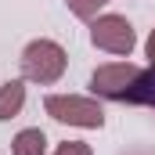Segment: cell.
<instances>
[{"instance_id": "cell-1", "label": "cell", "mask_w": 155, "mask_h": 155, "mask_svg": "<svg viewBox=\"0 0 155 155\" xmlns=\"http://www.w3.org/2000/svg\"><path fill=\"white\" fill-rule=\"evenodd\" d=\"M22 72H25V79H33L40 87L58 83L65 72V51L54 40H33L22 51Z\"/></svg>"}, {"instance_id": "cell-2", "label": "cell", "mask_w": 155, "mask_h": 155, "mask_svg": "<svg viewBox=\"0 0 155 155\" xmlns=\"http://www.w3.org/2000/svg\"><path fill=\"white\" fill-rule=\"evenodd\" d=\"M47 116L58 119V123H69V126H87V130H97L105 126V108L90 97H76V94H51L43 101Z\"/></svg>"}, {"instance_id": "cell-3", "label": "cell", "mask_w": 155, "mask_h": 155, "mask_svg": "<svg viewBox=\"0 0 155 155\" xmlns=\"http://www.w3.org/2000/svg\"><path fill=\"white\" fill-rule=\"evenodd\" d=\"M90 40H94V47H101L108 54H130L134 43H137L134 25L123 15H101V18H94L90 22Z\"/></svg>"}, {"instance_id": "cell-4", "label": "cell", "mask_w": 155, "mask_h": 155, "mask_svg": "<svg viewBox=\"0 0 155 155\" xmlns=\"http://www.w3.org/2000/svg\"><path fill=\"white\" fill-rule=\"evenodd\" d=\"M137 65H101L94 76H90V90L94 94H101V97H112V101H119L123 94H126V87L137 79Z\"/></svg>"}, {"instance_id": "cell-5", "label": "cell", "mask_w": 155, "mask_h": 155, "mask_svg": "<svg viewBox=\"0 0 155 155\" xmlns=\"http://www.w3.org/2000/svg\"><path fill=\"white\" fill-rule=\"evenodd\" d=\"M126 105H144V108H155V65L152 69H141L137 79L126 87V94L119 97Z\"/></svg>"}, {"instance_id": "cell-6", "label": "cell", "mask_w": 155, "mask_h": 155, "mask_svg": "<svg viewBox=\"0 0 155 155\" xmlns=\"http://www.w3.org/2000/svg\"><path fill=\"white\" fill-rule=\"evenodd\" d=\"M22 105H25V83H22V79L4 83V87H0V123L15 119L22 112Z\"/></svg>"}, {"instance_id": "cell-7", "label": "cell", "mask_w": 155, "mask_h": 155, "mask_svg": "<svg viewBox=\"0 0 155 155\" xmlns=\"http://www.w3.org/2000/svg\"><path fill=\"white\" fill-rule=\"evenodd\" d=\"M47 152V137H43V130H22L15 141H11V155H43Z\"/></svg>"}, {"instance_id": "cell-8", "label": "cell", "mask_w": 155, "mask_h": 155, "mask_svg": "<svg viewBox=\"0 0 155 155\" xmlns=\"http://www.w3.org/2000/svg\"><path fill=\"white\" fill-rule=\"evenodd\" d=\"M65 4H69V11H72L76 18H94L97 7H105L108 0H65Z\"/></svg>"}, {"instance_id": "cell-9", "label": "cell", "mask_w": 155, "mask_h": 155, "mask_svg": "<svg viewBox=\"0 0 155 155\" xmlns=\"http://www.w3.org/2000/svg\"><path fill=\"white\" fill-rule=\"evenodd\" d=\"M54 155H90V144L87 141H65Z\"/></svg>"}, {"instance_id": "cell-10", "label": "cell", "mask_w": 155, "mask_h": 155, "mask_svg": "<svg viewBox=\"0 0 155 155\" xmlns=\"http://www.w3.org/2000/svg\"><path fill=\"white\" fill-rule=\"evenodd\" d=\"M148 58H152V65H155V29H152V36H148Z\"/></svg>"}]
</instances>
